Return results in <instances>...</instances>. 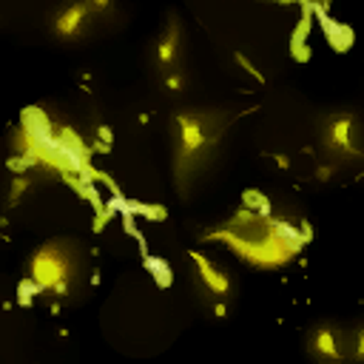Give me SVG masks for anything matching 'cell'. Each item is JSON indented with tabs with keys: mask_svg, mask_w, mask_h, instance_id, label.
<instances>
[{
	"mask_svg": "<svg viewBox=\"0 0 364 364\" xmlns=\"http://www.w3.org/2000/svg\"><path fill=\"white\" fill-rule=\"evenodd\" d=\"M284 3H301V0H284Z\"/></svg>",
	"mask_w": 364,
	"mask_h": 364,
	"instance_id": "14",
	"label": "cell"
},
{
	"mask_svg": "<svg viewBox=\"0 0 364 364\" xmlns=\"http://www.w3.org/2000/svg\"><path fill=\"white\" fill-rule=\"evenodd\" d=\"M205 239L228 245L253 267H282L301 250L307 233L284 219H276L270 210L242 208Z\"/></svg>",
	"mask_w": 364,
	"mask_h": 364,
	"instance_id": "1",
	"label": "cell"
},
{
	"mask_svg": "<svg viewBox=\"0 0 364 364\" xmlns=\"http://www.w3.org/2000/svg\"><path fill=\"white\" fill-rule=\"evenodd\" d=\"M165 85H168L171 91H179V88L185 85V77H182L179 71H173V74H168V80H165Z\"/></svg>",
	"mask_w": 364,
	"mask_h": 364,
	"instance_id": "10",
	"label": "cell"
},
{
	"mask_svg": "<svg viewBox=\"0 0 364 364\" xmlns=\"http://www.w3.org/2000/svg\"><path fill=\"white\" fill-rule=\"evenodd\" d=\"M330 173H333V168H327V165L316 168V176H318V179H330Z\"/></svg>",
	"mask_w": 364,
	"mask_h": 364,
	"instance_id": "11",
	"label": "cell"
},
{
	"mask_svg": "<svg viewBox=\"0 0 364 364\" xmlns=\"http://www.w3.org/2000/svg\"><path fill=\"white\" fill-rule=\"evenodd\" d=\"M236 63H239V65H242V68H245V71H247V74H250L256 82H264V74H262V71H259V68H256V65H253V63H250V60H247L242 51H236Z\"/></svg>",
	"mask_w": 364,
	"mask_h": 364,
	"instance_id": "9",
	"label": "cell"
},
{
	"mask_svg": "<svg viewBox=\"0 0 364 364\" xmlns=\"http://www.w3.org/2000/svg\"><path fill=\"white\" fill-rule=\"evenodd\" d=\"M85 3H88V9H105L111 0H85Z\"/></svg>",
	"mask_w": 364,
	"mask_h": 364,
	"instance_id": "12",
	"label": "cell"
},
{
	"mask_svg": "<svg viewBox=\"0 0 364 364\" xmlns=\"http://www.w3.org/2000/svg\"><path fill=\"white\" fill-rule=\"evenodd\" d=\"M85 14H88V3H71V6H65V9L57 14V20H54V31H57L60 37H74V34L82 28Z\"/></svg>",
	"mask_w": 364,
	"mask_h": 364,
	"instance_id": "5",
	"label": "cell"
},
{
	"mask_svg": "<svg viewBox=\"0 0 364 364\" xmlns=\"http://www.w3.org/2000/svg\"><path fill=\"white\" fill-rule=\"evenodd\" d=\"M191 259H193V264H196V270H199L202 284H205L213 296H228V293H230V279H228L225 270H219V267H216L208 256H202L199 250H193Z\"/></svg>",
	"mask_w": 364,
	"mask_h": 364,
	"instance_id": "4",
	"label": "cell"
},
{
	"mask_svg": "<svg viewBox=\"0 0 364 364\" xmlns=\"http://www.w3.org/2000/svg\"><path fill=\"white\" fill-rule=\"evenodd\" d=\"M213 313H216V316H225V313H228V304H225V301H219V304L213 307Z\"/></svg>",
	"mask_w": 364,
	"mask_h": 364,
	"instance_id": "13",
	"label": "cell"
},
{
	"mask_svg": "<svg viewBox=\"0 0 364 364\" xmlns=\"http://www.w3.org/2000/svg\"><path fill=\"white\" fill-rule=\"evenodd\" d=\"M176 128H179V159L182 162H191L205 148V142H208L205 125L193 114H179L176 117Z\"/></svg>",
	"mask_w": 364,
	"mask_h": 364,
	"instance_id": "3",
	"label": "cell"
},
{
	"mask_svg": "<svg viewBox=\"0 0 364 364\" xmlns=\"http://www.w3.org/2000/svg\"><path fill=\"white\" fill-rule=\"evenodd\" d=\"M327 145L341 154H355L353 148V117H338L327 128Z\"/></svg>",
	"mask_w": 364,
	"mask_h": 364,
	"instance_id": "6",
	"label": "cell"
},
{
	"mask_svg": "<svg viewBox=\"0 0 364 364\" xmlns=\"http://www.w3.org/2000/svg\"><path fill=\"white\" fill-rule=\"evenodd\" d=\"M176 54H179V28H176V23H171L168 31H165V37L156 46V63L168 68V65L176 63Z\"/></svg>",
	"mask_w": 364,
	"mask_h": 364,
	"instance_id": "8",
	"label": "cell"
},
{
	"mask_svg": "<svg viewBox=\"0 0 364 364\" xmlns=\"http://www.w3.org/2000/svg\"><path fill=\"white\" fill-rule=\"evenodd\" d=\"M313 353L318 358H327V361H338L341 358V344H338V336L330 330V327H318L316 336H313Z\"/></svg>",
	"mask_w": 364,
	"mask_h": 364,
	"instance_id": "7",
	"label": "cell"
},
{
	"mask_svg": "<svg viewBox=\"0 0 364 364\" xmlns=\"http://www.w3.org/2000/svg\"><path fill=\"white\" fill-rule=\"evenodd\" d=\"M28 276H31V284L37 290L51 293V296H63L68 290L71 264H68L63 250H57L54 245H46V247L34 250V256L28 262Z\"/></svg>",
	"mask_w": 364,
	"mask_h": 364,
	"instance_id": "2",
	"label": "cell"
}]
</instances>
